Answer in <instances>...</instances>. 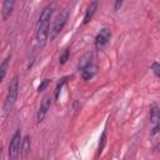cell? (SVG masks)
<instances>
[{
    "label": "cell",
    "mask_w": 160,
    "mask_h": 160,
    "mask_svg": "<svg viewBox=\"0 0 160 160\" xmlns=\"http://www.w3.org/2000/svg\"><path fill=\"white\" fill-rule=\"evenodd\" d=\"M18 94H19V78L15 75L9 82L8 95H6V99L4 102V110L6 112L12 110V108L16 102V99H18Z\"/></svg>",
    "instance_id": "cell-1"
},
{
    "label": "cell",
    "mask_w": 160,
    "mask_h": 160,
    "mask_svg": "<svg viewBox=\"0 0 160 160\" xmlns=\"http://www.w3.org/2000/svg\"><path fill=\"white\" fill-rule=\"evenodd\" d=\"M91 60H92V54H90V52H88L81 60H80V62H79V65H78V69L79 70H85L88 66H90V65H92L91 64Z\"/></svg>",
    "instance_id": "cell-12"
},
{
    "label": "cell",
    "mask_w": 160,
    "mask_h": 160,
    "mask_svg": "<svg viewBox=\"0 0 160 160\" xmlns=\"http://www.w3.org/2000/svg\"><path fill=\"white\" fill-rule=\"evenodd\" d=\"M69 55H70V50H69V49H65L64 52H62V54L60 55V58H59V62H60V65H64V64L68 61Z\"/></svg>",
    "instance_id": "cell-16"
},
{
    "label": "cell",
    "mask_w": 160,
    "mask_h": 160,
    "mask_svg": "<svg viewBox=\"0 0 160 160\" xmlns=\"http://www.w3.org/2000/svg\"><path fill=\"white\" fill-rule=\"evenodd\" d=\"M50 26H49V22H42V24H36V35H35V39H36V44L39 48H42L45 46L46 41H48V38L50 35Z\"/></svg>",
    "instance_id": "cell-4"
},
{
    "label": "cell",
    "mask_w": 160,
    "mask_h": 160,
    "mask_svg": "<svg viewBox=\"0 0 160 160\" xmlns=\"http://www.w3.org/2000/svg\"><path fill=\"white\" fill-rule=\"evenodd\" d=\"M21 142H22L21 131L16 130L9 144V160H18L21 152Z\"/></svg>",
    "instance_id": "cell-2"
},
{
    "label": "cell",
    "mask_w": 160,
    "mask_h": 160,
    "mask_svg": "<svg viewBox=\"0 0 160 160\" xmlns=\"http://www.w3.org/2000/svg\"><path fill=\"white\" fill-rule=\"evenodd\" d=\"M121 5H122V1H120V0L115 1V2H114V10H118V9H119Z\"/></svg>",
    "instance_id": "cell-20"
},
{
    "label": "cell",
    "mask_w": 160,
    "mask_h": 160,
    "mask_svg": "<svg viewBox=\"0 0 160 160\" xmlns=\"http://www.w3.org/2000/svg\"><path fill=\"white\" fill-rule=\"evenodd\" d=\"M68 18H69V12L68 11H61L56 16V19H55V21H54V24H52V26L50 29V40H54L60 34V31L64 29V26H65V24L68 21Z\"/></svg>",
    "instance_id": "cell-3"
},
{
    "label": "cell",
    "mask_w": 160,
    "mask_h": 160,
    "mask_svg": "<svg viewBox=\"0 0 160 160\" xmlns=\"http://www.w3.org/2000/svg\"><path fill=\"white\" fill-rule=\"evenodd\" d=\"M14 5H15V1L14 0H5L2 2V6H1V16H2V20H8V18L12 12Z\"/></svg>",
    "instance_id": "cell-9"
},
{
    "label": "cell",
    "mask_w": 160,
    "mask_h": 160,
    "mask_svg": "<svg viewBox=\"0 0 160 160\" xmlns=\"http://www.w3.org/2000/svg\"><path fill=\"white\" fill-rule=\"evenodd\" d=\"M150 122H151L152 128H155L160 124V109L156 104H152L150 106Z\"/></svg>",
    "instance_id": "cell-8"
},
{
    "label": "cell",
    "mask_w": 160,
    "mask_h": 160,
    "mask_svg": "<svg viewBox=\"0 0 160 160\" xmlns=\"http://www.w3.org/2000/svg\"><path fill=\"white\" fill-rule=\"evenodd\" d=\"M10 60H11V56L9 55V56L5 58L4 61L1 62V65H0V80H4V78H5V75H6V71H8V66H9V64H10Z\"/></svg>",
    "instance_id": "cell-14"
},
{
    "label": "cell",
    "mask_w": 160,
    "mask_h": 160,
    "mask_svg": "<svg viewBox=\"0 0 160 160\" xmlns=\"http://www.w3.org/2000/svg\"><path fill=\"white\" fill-rule=\"evenodd\" d=\"M151 70H152V72H154L158 78H160V62H152Z\"/></svg>",
    "instance_id": "cell-19"
},
{
    "label": "cell",
    "mask_w": 160,
    "mask_h": 160,
    "mask_svg": "<svg viewBox=\"0 0 160 160\" xmlns=\"http://www.w3.org/2000/svg\"><path fill=\"white\" fill-rule=\"evenodd\" d=\"M96 9H98V1L90 2V5L88 6V9H86V11H85V15H84V21H82L84 24H88V22L92 19V16H94Z\"/></svg>",
    "instance_id": "cell-10"
},
{
    "label": "cell",
    "mask_w": 160,
    "mask_h": 160,
    "mask_svg": "<svg viewBox=\"0 0 160 160\" xmlns=\"http://www.w3.org/2000/svg\"><path fill=\"white\" fill-rule=\"evenodd\" d=\"M105 142H106V131H104V132L101 134V138H100L99 149H98V154H99V155L101 154V151H102V149H104V146H105Z\"/></svg>",
    "instance_id": "cell-17"
},
{
    "label": "cell",
    "mask_w": 160,
    "mask_h": 160,
    "mask_svg": "<svg viewBox=\"0 0 160 160\" xmlns=\"http://www.w3.org/2000/svg\"><path fill=\"white\" fill-rule=\"evenodd\" d=\"M110 38H111V31H110V29L102 28V29L98 32V35H96V38H95V46H96L98 49L105 46V45L109 42Z\"/></svg>",
    "instance_id": "cell-5"
},
{
    "label": "cell",
    "mask_w": 160,
    "mask_h": 160,
    "mask_svg": "<svg viewBox=\"0 0 160 160\" xmlns=\"http://www.w3.org/2000/svg\"><path fill=\"white\" fill-rule=\"evenodd\" d=\"M66 81H68V78L65 76V78H62V79L60 80V82L56 85V88H55V99L59 98V94H60V91H61V89H62V86L65 85Z\"/></svg>",
    "instance_id": "cell-15"
},
{
    "label": "cell",
    "mask_w": 160,
    "mask_h": 160,
    "mask_svg": "<svg viewBox=\"0 0 160 160\" xmlns=\"http://www.w3.org/2000/svg\"><path fill=\"white\" fill-rule=\"evenodd\" d=\"M30 146H31V141H30V138L26 135L22 138V142H21V156L22 158H26L28 154L30 152Z\"/></svg>",
    "instance_id": "cell-11"
},
{
    "label": "cell",
    "mask_w": 160,
    "mask_h": 160,
    "mask_svg": "<svg viewBox=\"0 0 160 160\" xmlns=\"http://www.w3.org/2000/svg\"><path fill=\"white\" fill-rule=\"evenodd\" d=\"M50 104H51L50 96H49V95L44 96V99H42V101H41V104H40L39 111H38V121H39V122H41V121L44 120V118L46 116V112H48V110L50 109Z\"/></svg>",
    "instance_id": "cell-7"
},
{
    "label": "cell",
    "mask_w": 160,
    "mask_h": 160,
    "mask_svg": "<svg viewBox=\"0 0 160 160\" xmlns=\"http://www.w3.org/2000/svg\"><path fill=\"white\" fill-rule=\"evenodd\" d=\"M50 84V80L49 79H44L40 84H39V86H38V91L40 92V91H44L46 88H48V85Z\"/></svg>",
    "instance_id": "cell-18"
},
{
    "label": "cell",
    "mask_w": 160,
    "mask_h": 160,
    "mask_svg": "<svg viewBox=\"0 0 160 160\" xmlns=\"http://www.w3.org/2000/svg\"><path fill=\"white\" fill-rule=\"evenodd\" d=\"M54 10H55V4H54V2L48 4V5L42 9V11H41L40 16H39V20H38V24L49 22L50 19H51V16H52V14H54Z\"/></svg>",
    "instance_id": "cell-6"
},
{
    "label": "cell",
    "mask_w": 160,
    "mask_h": 160,
    "mask_svg": "<svg viewBox=\"0 0 160 160\" xmlns=\"http://www.w3.org/2000/svg\"><path fill=\"white\" fill-rule=\"evenodd\" d=\"M95 74H96V66H95V65H90V66H88L85 70L81 71V76H82L84 80H90V79H92Z\"/></svg>",
    "instance_id": "cell-13"
}]
</instances>
